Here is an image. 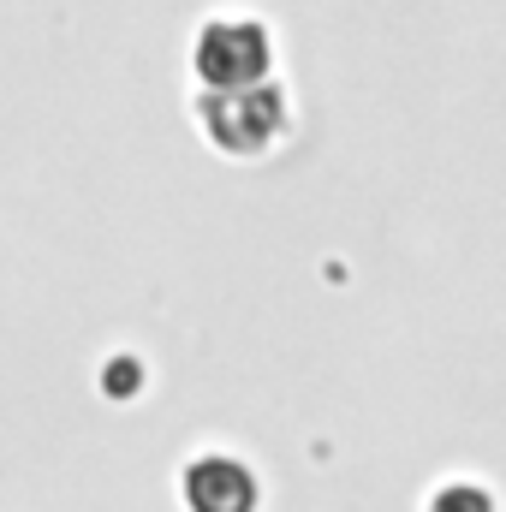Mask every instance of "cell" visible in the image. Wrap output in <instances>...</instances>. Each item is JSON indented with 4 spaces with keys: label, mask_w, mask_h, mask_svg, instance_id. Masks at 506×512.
<instances>
[{
    "label": "cell",
    "mask_w": 506,
    "mask_h": 512,
    "mask_svg": "<svg viewBox=\"0 0 506 512\" xmlns=\"http://www.w3.org/2000/svg\"><path fill=\"white\" fill-rule=\"evenodd\" d=\"M179 501H185V512H256L262 507V483H256V471L239 453L209 447V453H197L185 465Z\"/></svg>",
    "instance_id": "obj_3"
},
{
    "label": "cell",
    "mask_w": 506,
    "mask_h": 512,
    "mask_svg": "<svg viewBox=\"0 0 506 512\" xmlns=\"http://www.w3.org/2000/svg\"><path fill=\"white\" fill-rule=\"evenodd\" d=\"M197 114H203L209 143H215L221 155H233V161H262V155L286 137V126H292V102H286V90H280L274 78L203 90Z\"/></svg>",
    "instance_id": "obj_1"
},
{
    "label": "cell",
    "mask_w": 506,
    "mask_h": 512,
    "mask_svg": "<svg viewBox=\"0 0 506 512\" xmlns=\"http://www.w3.org/2000/svg\"><path fill=\"white\" fill-rule=\"evenodd\" d=\"M191 72L203 90H227V84H256L274 72V36L262 18H239V12H221L197 30L191 42Z\"/></svg>",
    "instance_id": "obj_2"
},
{
    "label": "cell",
    "mask_w": 506,
    "mask_h": 512,
    "mask_svg": "<svg viewBox=\"0 0 506 512\" xmlns=\"http://www.w3.org/2000/svg\"><path fill=\"white\" fill-rule=\"evenodd\" d=\"M423 512H495V495L483 483H441Z\"/></svg>",
    "instance_id": "obj_4"
}]
</instances>
